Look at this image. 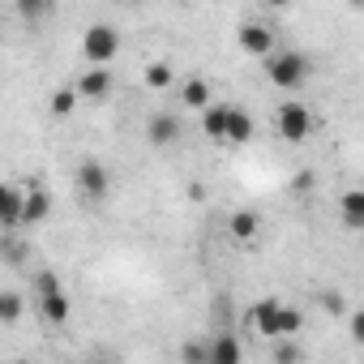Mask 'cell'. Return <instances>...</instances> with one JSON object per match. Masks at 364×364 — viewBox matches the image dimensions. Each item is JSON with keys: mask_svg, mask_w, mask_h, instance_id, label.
<instances>
[{"mask_svg": "<svg viewBox=\"0 0 364 364\" xmlns=\"http://www.w3.org/2000/svg\"><path fill=\"white\" fill-rule=\"evenodd\" d=\"M266 77H270L279 90H296V86H304V77H309V56L296 52V48H287V52H279V56H266Z\"/></svg>", "mask_w": 364, "mask_h": 364, "instance_id": "1", "label": "cell"}, {"mask_svg": "<svg viewBox=\"0 0 364 364\" xmlns=\"http://www.w3.org/2000/svg\"><path fill=\"white\" fill-rule=\"evenodd\" d=\"M116 52H120V31H116V26H107V22L86 26V35H82V56H86L95 69L112 65V60H116Z\"/></svg>", "mask_w": 364, "mask_h": 364, "instance_id": "2", "label": "cell"}, {"mask_svg": "<svg viewBox=\"0 0 364 364\" xmlns=\"http://www.w3.org/2000/svg\"><path fill=\"white\" fill-rule=\"evenodd\" d=\"M274 124H279V137L296 146V141H309V133H313V112H309L304 103H283L279 116H274Z\"/></svg>", "mask_w": 364, "mask_h": 364, "instance_id": "3", "label": "cell"}, {"mask_svg": "<svg viewBox=\"0 0 364 364\" xmlns=\"http://www.w3.org/2000/svg\"><path fill=\"white\" fill-rule=\"evenodd\" d=\"M107 189H112V176H107L103 163H95V159L77 163V193H82L90 206H99V202L107 198Z\"/></svg>", "mask_w": 364, "mask_h": 364, "instance_id": "4", "label": "cell"}, {"mask_svg": "<svg viewBox=\"0 0 364 364\" xmlns=\"http://www.w3.org/2000/svg\"><path fill=\"white\" fill-rule=\"evenodd\" d=\"M236 39H240V48H245L249 56H270V52H274V31H270L266 22H245V26L236 31Z\"/></svg>", "mask_w": 364, "mask_h": 364, "instance_id": "5", "label": "cell"}, {"mask_svg": "<svg viewBox=\"0 0 364 364\" xmlns=\"http://www.w3.org/2000/svg\"><path fill=\"white\" fill-rule=\"evenodd\" d=\"M206 364H245V351H240V338L236 334H215L206 338Z\"/></svg>", "mask_w": 364, "mask_h": 364, "instance_id": "6", "label": "cell"}, {"mask_svg": "<svg viewBox=\"0 0 364 364\" xmlns=\"http://www.w3.org/2000/svg\"><path fill=\"white\" fill-rule=\"evenodd\" d=\"M146 141H150V146H176V141H180V120H176L171 112H154V116L146 120Z\"/></svg>", "mask_w": 364, "mask_h": 364, "instance_id": "7", "label": "cell"}, {"mask_svg": "<svg viewBox=\"0 0 364 364\" xmlns=\"http://www.w3.org/2000/svg\"><path fill=\"white\" fill-rule=\"evenodd\" d=\"M73 95H77V99H90V103L107 99V95H112V73H107V69H86V73L77 77Z\"/></svg>", "mask_w": 364, "mask_h": 364, "instance_id": "8", "label": "cell"}, {"mask_svg": "<svg viewBox=\"0 0 364 364\" xmlns=\"http://www.w3.org/2000/svg\"><path fill=\"white\" fill-rule=\"evenodd\" d=\"M48 215H52V198H48V189H43V185H31V189L22 193V228L43 223Z\"/></svg>", "mask_w": 364, "mask_h": 364, "instance_id": "9", "label": "cell"}, {"mask_svg": "<svg viewBox=\"0 0 364 364\" xmlns=\"http://www.w3.org/2000/svg\"><path fill=\"white\" fill-rule=\"evenodd\" d=\"M0 228H22V189L0 180Z\"/></svg>", "mask_w": 364, "mask_h": 364, "instance_id": "10", "label": "cell"}, {"mask_svg": "<svg viewBox=\"0 0 364 364\" xmlns=\"http://www.w3.org/2000/svg\"><path fill=\"white\" fill-rule=\"evenodd\" d=\"M228 236L240 240V245H253V240L262 236V215H253V210H236V215L228 219Z\"/></svg>", "mask_w": 364, "mask_h": 364, "instance_id": "11", "label": "cell"}, {"mask_svg": "<svg viewBox=\"0 0 364 364\" xmlns=\"http://www.w3.org/2000/svg\"><path fill=\"white\" fill-rule=\"evenodd\" d=\"M249 137H253V116H249L245 107H228V129H223V141L245 146Z\"/></svg>", "mask_w": 364, "mask_h": 364, "instance_id": "12", "label": "cell"}, {"mask_svg": "<svg viewBox=\"0 0 364 364\" xmlns=\"http://www.w3.org/2000/svg\"><path fill=\"white\" fill-rule=\"evenodd\" d=\"M279 304H283V300H274V296H266V300H257V304H253V330H257V334L274 338V326H279Z\"/></svg>", "mask_w": 364, "mask_h": 364, "instance_id": "13", "label": "cell"}, {"mask_svg": "<svg viewBox=\"0 0 364 364\" xmlns=\"http://www.w3.org/2000/svg\"><path fill=\"white\" fill-rule=\"evenodd\" d=\"M180 103L193 107V112H206L210 107V82L206 77H189L185 86H180Z\"/></svg>", "mask_w": 364, "mask_h": 364, "instance_id": "14", "label": "cell"}, {"mask_svg": "<svg viewBox=\"0 0 364 364\" xmlns=\"http://www.w3.org/2000/svg\"><path fill=\"white\" fill-rule=\"evenodd\" d=\"M39 313H43V321L65 326V321H69V313H73V304H69V296H65V291H56V296H43V300H39Z\"/></svg>", "mask_w": 364, "mask_h": 364, "instance_id": "15", "label": "cell"}, {"mask_svg": "<svg viewBox=\"0 0 364 364\" xmlns=\"http://www.w3.org/2000/svg\"><path fill=\"white\" fill-rule=\"evenodd\" d=\"M304 330V313L296 304H279V326H274V338H300Z\"/></svg>", "mask_w": 364, "mask_h": 364, "instance_id": "16", "label": "cell"}, {"mask_svg": "<svg viewBox=\"0 0 364 364\" xmlns=\"http://www.w3.org/2000/svg\"><path fill=\"white\" fill-rule=\"evenodd\" d=\"M228 107H232V103H210V107L202 112V129H206V137H210V141H223V129H228Z\"/></svg>", "mask_w": 364, "mask_h": 364, "instance_id": "17", "label": "cell"}, {"mask_svg": "<svg viewBox=\"0 0 364 364\" xmlns=\"http://www.w3.org/2000/svg\"><path fill=\"white\" fill-rule=\"evenodd\" d=\"M338 206H343V223H347L351 232H360V228H364V193H360V189H347Z\"/></svg>", "mask_w": 364, "mask_h": 364, "instance_id": "18", "label": "cell"}, {"mask_svg": "<svg viewBox=\"0 0 364 364\" xmlns=\"http://www.w3.org/2000/svg\"><path fill=\"white\" fill-rule=\"evenodd\" d=\"M22 296L18 291H0V326H14V321H22Z\"/></svg>", "mask_w": 364, "mask_h": 364, "instance_id": "19", "label": "cell"}, {"mask_svg": "<svg viewBox=\"0 0 364 364\" xmlns=\"http://www.w3.org/2000/svg\"><path fill=\"white\" fill-rule=\"evenodd\" d=\"M274 364H304V347L296 338H274Z\"/></svg>", "mask_w": 364, "mask_h": 364, "instance_id": "20", "label": "cell"}, {"mask_svg": "<svg viewBox=\"0 0 364 364\" xmlns=\"http://www.w3.org/2000/svg\"><path fill=\"white\" fill-rule=\"evenodd\" d=\"M171 77H176V73H171V65H167V60H154V65L146 69V86H150V90H167V86H171Z\"/></svg>", "mask_w": 364, "mask_h": 364, "instance_id": "21", "label": "cell"}, {"mask_svg": "<svg viewBox=\"0 0 364 364\" xmlns=\"http://www.w3.org/2000/svg\"><path fill=\"white\" fill-rule=\"evenodd\" d=\"M48 107H52V116H69V112L77 107V95H73V86H65V90H52Z\"/></svg>", "mask_w": 364, "mask_h": 364, "instance_id": "22", "label": "cell"}, {"mask_svg": "<svg viewBox=\"0 0 364 364\" xmlns=\"http://www.w3.org/2000/svg\"><path fill=\"white\" fill-rule=\"evenodd\" d=\"M180 360L185 364H206V338H185L180 343Z\"/></svg>", "mask_w": 364, "mask_h": 364, "instance_id": "23", "label": "cell"}, {"mask_svg": "<svg viewBox=\"0 0 364 364\" xmlns=\"http://www.w3.org/2000/svg\"><path fill=\"white\" fill-rule=\"evenodd\" d=\"M35 291H39V300L65 291V287H60V274H56V270H39V274H35Z\"/></svg>", "mask_w": 364, "mask_h": 364, "instance_id": "24", "label": "cell"}, {"mask_svg": "<svg viewBox=\"0 0 364 364\" xmlns=\"http://www.w3.org/2000/svg\"><path fill=\"white\" fill-rule=\"evenodd\" d=\"M321 309H326L330 317H343V313H351V309H347V296H343V291H326V296H321Z\"/></svg>", "mask_w": 364, "mask_h": 364, "instance_id": "25", "label": "cell"}, {"mask_svg": "<svg viewBox=\"0 0 364 364\" xmlns=\"http://www.w3.org/2000/svg\"><path fill=\"white\" fill-rule=\"evenodd\" d=\"M0 253H5V262H14V266H22V262L31 257L26 245H9V240H0Z\"/></svg>", "mask_w": 364, "mask_h": 364, "instance_id": "26", "label": "cell"}, {"mask_svg": "<svg viewBox=\"0 0 364 364\" xmlns=\"http://www.w3.org/2000/svg\"><path fill=\"white\" fill-rule=\"evenodd\" d=\"M22 14H26V18H43V14H48V5H43V0H26Z\"/></svg>", "mask_w": 364, "mask_h": 364, "instance_id": "27", "label": "cell"}, {"mask_svg": "<svg viewBox=\"0 0 364 364\" xmlns=\"http://www.w3.org/2000/svg\"><path fill=\"white\" fill-rule=\"evenodd\" d=\"M313 180H317V176H313V171L304 167V171L296 176V189H300V193H309V189H313Z\"/></svg>", "mask_w": 364, "mask_h": 364, "instance_id": "28", "label": "cell"}, {"mask_svg": "<svg viewBox=\"0 0 364 364\" xmlns=\"http://www.w3.org/2000/svg\"><path fill=\"white\" fill-rule=\"evenodd\" d=\"M351 338H364V313H351Z\"/></svg>", "mask_w": 364, "mask_h": 364, "instance_id": "29", "label": "cell"}, {"mask_svg": "<svg viewBox=\"0 0 364 364\" xmlns=\"http://www.w3.org/2000/svg\"><path fill=\"white\" fill-rule=\"evenodd\" d=\"M82 364H90V360H82Z\"/></svg>", "mask_w": 364, "mask_h": 364, "instance_id": "30", "label": "cell"}]
</instances>
